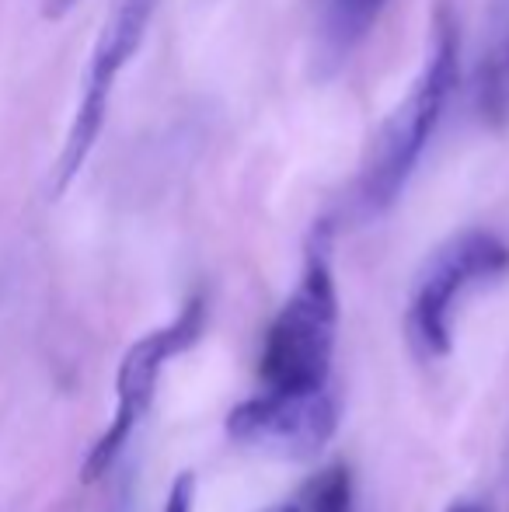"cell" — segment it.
<instances>
[{
	"mask_svg": "<svg viewBox=\"0 0 509 512\" xmlns=\"http://www.w3.org/2000/svg\"><path fill=\"white\" fill-rule=\"evenodd\" d=\"M339 338V293L332 276V230L318 223L307 237L304 269L265 331L258 373L265 391H318L328 387Z\"/></svg>",
	"mask_w": 509,
	"mask_h": 512,
	"instance_id": "7a4b0ae2",
	"label": "cell"
},
{
	"mask_svg": "<svg viewBox=\"0 0 509 512\" xmlns=\"http://www.w3.org/2000/svg\"><path fill=\"white\" fill-rule=\"evenodd\" d=\"M447 512H489V509L475 499H461V502H454V506H447Z\"/></svg>",
	"mask_w": 509,
	"mask_h": 512,
	"instance_id": "7c38bea8",
	"label": "cell"
},
{
	"mask_svg": "<svg viewBox=\"0 0 509 512\" xmlns=\"http://www.w3.org/2000/svg\"><path fill=\"white\" fill-rule=\"evenodd\" d=\"M300 512H353V471L346 464H332L304 488Z\"/></svg>",
	"mask_w": 509,
	"mask_h": 512,
	"instance_id": "9c48e42d",
	"label": "cell"
},
{
	"mask_svg": "<svg viewBox=\"0 0 509 512\" xmlns=\"http://www.w3.org/2000/svg\"><path fill=\"white\" fill-rule=\"evenodd\" d=\"M227 436L279 460H318L339 429V408L328 387L318 391H262L227 411Z\"/></svg>",
	"mask_w": 509,
	"mask_h": 512,
	"instance_id": "8992f818",
	"label": "cell"
},
{
	"mask_svg": "<svg viewBox=\"0 0 509 512\" xmlns=\"http://www.w3.org/2000/svg\"><path fill=\"white\" fill-rule=\"evenodd\" d=\"M265 512H300V506H297V502H283V506H272Z\"/></svg>",
	"mask_w": 509,
	"mask_h": 512,
	"instance_id": "4fadbf2b",
	"label": "cell"
},
{
	"mask_svg": "<svg viewBox=\"0 0 509 512\" xmlns=\"http://www.w3.org/2000/svg\"><path fill=\"white\" fill-rule=\"evenodd\" d=\"M192 502H196V474L185 471L171 481V492H168V499H164L161 512H192Z\"/></svg>",
	"mask_w": 509,
	"mask_h": 512,
	"instance_id": "30bf717a",
	"label": "cell"
},
{
	"mask_svg": "<svg viewBox=\"0 0 509 512\" xmlns=\"http://www.w3.org/2000/svg\"><path fill=\"white\" fill-rule=\"evenodd\" d=\"M387 0H318L314 11V74L332 77L374 32Z\"/></svg>",
	"mask_w": 509,
	"mask_h": 512,
	"instance_id": "52a82bcc",
	"label": "cell"
},
{
	"mask_svg": "<svg viewBox=\"0 0 509 512\" xmlns=\"http://www.w3.org/2000/svg\"><path fill=\"white\" fill-rule=\"evenodd\" d=\"M509 269V248L489 230H464L443 241L415 276L405 310V331L422 359H443L454 345V307L471 286L499 279Z\"/></svg>",
	"mask_w": 509,
	"mask_h": 512,
	"instance_id": "3957f363",
	"label": "cell"
},
{
	"mask_svg": "<svg viewBox=\"0 0 509 512\" xmlns=\"http://www.w3.org/2000/svg\"><path fill=\"white\" fill-rule=\"evenodd\" d=\"M457 60H461L457 25L447 7H440L433 18L419 77L412 81L408 95L394 105V112L381 122L377 136L370 140L367 157H363L360 178H356V209L363 220L387 213L405 192L443 108H447L450 91L457 88V74H461Z\"/></svg>",
	"mask_w": 509,
	"mask_h": 512,
	"instance_id": "6da1fadb",
	"label": "cell"
},
{
	"mask_svg": "<svg viewBox=\"0 0 509 512\" xmlns=\"http://www.w3.org/2000/svg\"><path fill=\"white\" fill-rule=\"evenodd\" d=\"M74 4L77 0H42V14H46V18H63Z\"/></svg>",
	"mask_w": 509,
	"mask_h": 512,
	"instance_id": "8fae6325",
	"label": "cell"
},
{
	"mask_svg": "<svg viewBox=\"0 0 509 512\" xmlns=\"http://www.w3.org/2000/svg\"><path fill=\"white\" fill-rule=\"evenodd\" d=\"M203 328H206V297L203 293H192V297L185 300V307L178 310L175 321H168L164 328L150 331L140 342L129 345V352L123 356L119 373H116V415H112L109 429L98 436V443L91 446L88 460H84V467H81L84 485L98 481L116 464L119 453L126 450L129 436H133V429L140 425V418L154 405L161 370L171 359L189 352L192 345L199 342Z\"/></svg>",
	"mask_w": 509,
	"mask_h": 512,
	"instance_id": "277c9868",
	"label": "cell"
},
{
	"mask_svg": "<svg viewBox=\"0 0 509 512\" xmlns=\"http://www.w3.org/2000/svg\"><path fill=\"white\" fill-rule=\"evenodd\" d=\"M157 0H112L105 25L98 32L95 46H91L88 74H84L81 102H77L70 133L63 140L60 161H56V196L67 189L84 168V161L95 150L98 136H102L105 115H109V98L116 88V77L126 70V63L136 56L147 25L154 18Z\"/></svg>",
	"mask_w": 509,
	"mask_h": 512,
	"instance_id": "5b68a950",
	"label": "cell"
},
{
	"mask_svg": "<svg viewBox=\"0 0 509 512\" xmlns=\"http://www.w3.org/2000/svg\"><path fill=\"white\" fill-rule=\"evenodd\" d=\"M475 102L482 122H489V126L509 122V14L492 32L482 63H478Z\"/></svg>",
	"mask_w": 509,
	"mask_h": 512,
	"instance_id": "ba28073f",
	"label": "cell"
}]
</instances>
